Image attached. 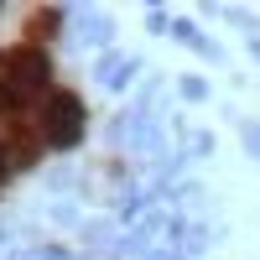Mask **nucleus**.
Returning <instances> with one entry per match:
<instances>
[{"instance_id":"f257e3e1","label":"nucleus","mask_w":260,"mask_h":260,"mask_svg":"<svg viewBox=\"0 0 260 260\" xmlns=\"http://www.w3.org/2000/svg\"><path fill=\"white\" fill-rule=\"evenodd\" d=\"M0 110H26L52 94V57L42 47H16L11 57H0Z\"/></svg>"},{"instance_id":"f03ea898","label":"nucleus","mask_w":260,"mask_h":260,"mask_svg":"<svg viewBox=\"0 0 260 260\" xmlns=\"http://www.w3.org/2000/svg\"><path fill=\"white\" fill-rule=\"evenodd\" d=\"M89 130V115H83V99L73 89H52L42 99V141L52 151H73Z\"/></svg>"},{"instance_id":"7ed1b4c3","label":"nucleus","mask_w":260,"mask_h":260,"mask_svg":"<svg viewBox=\"0 0 260 260\" xmlns=\"http://www.w3.org/2000/svg\"><path fill=\"white\" fill-rule=\"evenodd\" d=\"M172 37H177L182 47H192L198 57H213V62H224V47H219V42H208V37H203L198 26H192L187 16H177V21H172Z\"/></svg>"},{"instance_id":"20e7f679","label":"nucleus","mask_w":260,"mask_h":260,"mask_svg":"<svg viewBox=\"0 0 260 260\" xmlns=\"http://www.w3.org/2000/svg\"><path fill=\"white\" fill-rule=\"evenodd\" d=\"M136 68H141L136 57H125V52H104V57H99V83H104V89H120V83L136 73Z\"/></svg>"},{"instance_id":"39448f33","label":"nucleus","mask_w":260,"mask_h":260,"mask_svg":"<svg viewBox=\"0 0 260 260\" xmlns=\"http://www.w3.org/2000/svg\"><path fill=\"white\" fill-rule=\"evenodd\" d=\"M146 26L156 31V37H172V16H167V6H151V11H146Z\"/></svg>"},{"instance_id":"423d86ee","label":"nucleus","mask_w":260,"mask_h":260,"mask_svg":"<svg viewBox=\"0 0 260 260\" xmlns=\"http://www.w3.org/2000/svg\"><path fill=\"white\" fill-rule=\"evenodd\" d=\"M177 94L198 104V99H208V83H203V78H177Z\"/></svg>"},{"instance_id":"0eeeda50","label":"nucleus","mask_w":260,"mask_h":260,"mask_svg":"<svg viewBox=\"0 0 260 260\" xmlns=\"http://www.w3.org/2000/svg\"><path fill=\"white\" fill-rule=\"evenodd\" d=\"M240 141H245V151L260 161V125H250V120H240Z\"/></svg>"},{"instance_id":"6e6552de","label":"nucleus","mask_w":260,"mask_h":260,"mask_svg":"<svg viewBox=\"0 0 260 260\" xmlns=\"http://www.w3.org/2000/svg\"><path fill=\"white\" fill-rule=\"evenodd\" d=\"M0 130H6V125H0ZM6 156H11V146H0V182H11V172H16Z\"/></svg>"},{"instance_id":"1a4fd4ad","label":"nucleus","mask_w":260,"mask_h":260,"mask_svg":"<svg viewBox=\"0 0 260 260\" xmlns=\"http://www.w3.org/2000/svg\"><path fill=\"white\" fill-rule=\"evenodd\" d=\"M245 47H250V57L260 62V37H250V42H245Z\"/></svg>"}]
</instances>
